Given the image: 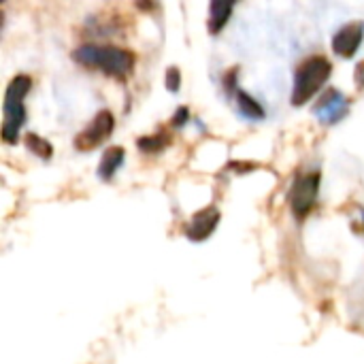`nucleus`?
Segmentation results:
<instances>
[{
  "mask_svg": "<svg viewBox=\"0 0 364 364\" xmlns=\"http://www.w3.org/2000/svg\"><path fill=\"white\" fill-rule=\"evenodd\" d=\"M237 5V0H211V13H209V30L215 34L220 32L228 18L233 15V9Z\"/></svg>",
  "mask_w": 364,
  "mask_h": 364,
  "instance_id": "nucleus-9",
  "label": "nucleus"
},
{
  "mask_svg": "<svg viewBox=\"0 0 364 364\" xmlns=\"http://www.w3.org/2000/svg\"><path fill=\"white\" fill-rule=\"evenodd\" d=\"M345 111H347V100H345V96H343L341 92H337V90H328V92L324 94V98L320 100V105L316 107V113H318L320 119L326 122V124L339 122V119L345 115Z\"/></svg>",
  "mask_w": 364,
  "mask_h": 364,
  "instance_id": "nucleus-8",
  "label": "nucleus"
},
{
  "mask_svg": "<svg viewBox=\"0 0 364 364\" xmlns=\"http://www.w3.org/2000/svg\"><path fill=\"white\" fill-rule=\"evenodd\" d=\"M217 222H220V211H217L215 207H207V209L194 213V217L186 228V235L192 241H204L215 230Z\"/></svg>",
  "mask_w": 364,
  "mask_h": 364,
  "instance_id": "nucleus-7",
  "label": "nucleus"
},
{
  "mask_svg": "<svg viewBox=\"0 0 364 364\" xmlns=\"http://www.w3.org/2000/svg\"><path fill=\"white\" fill-rule=\"evenodd\" d=\"M356 79H358L360 86H364V64H360V68H358V72H356Z\"/></svg>",
  "mask_w": 364,
  "mask_h": 364,
  "instance_id": "nucleus-16",
  "label": "nucleus"
},
{
  "mask_svg": "<svg viewBox=\"0 0 364 364\" xmlns=\"http://www.w3.org/2000/svg\"><path fill=\"white\" fill-rule=\"evenodd\" d=\"M179 86H181V72H179L177 66H171L167 70V90L169 92H177Z\"/></svg>",
  "mask_w": 364,
  "mask_h": 364,
  "instance_id": "nucleus-14",
  "label": "nucleus"
},
{
  "mask_svg": "<svg viewBox=\"0 0 364 364\" xmlns=\"http://www.w3.org/2000/svg\"><path fill=\"white\" fill-rule=\"evenodd\" d=\"M318 192H320V173H307L297 177L292 190H290V207H292V213L299 220L309 215V211L318 200Z\"/></svg>",
  "mask_w": 364,
  "mask_h": 364,
  "instance_id": "nucleus-4",
  "label": "nucleus"
},
{
  "mask_svg": "<svg viewBox=\"0 0 364 364\" xmlns=\"http://www.w3.org/2000/svg\"><path fill=\"white\" fill-rule=\"evenodd\" d=\"M330 72H332V64L328 58H324V56L307 58L297 68L294 88H292V105L301 107V105L309 103L320 92V88L328 82Z\"/></svg>",
  "mask_w": 364,
  "mask_h": 364,
  "instance_id": "nucleus-2",
  "label": "nucleus"
},
{
  "mask_svg": "<svg viewBox=\"0 0 364 364\" xmlns=\"http://www.w3.org/2000/svg\"><path fill=\"white\" fill-rule=\"evenodd\" d=\"M188 117H190V111H188L186 107H179V109L175 111V115H173V126H175V128H181V126L188 122Z\"/></svg>",
  "mask_w": 364,
  "mask_h": 364,
  "instance_id": "nucleus-15",
  "label": "nucleus"
},
{
  "mask_svg": "<svg viewBox=\"0 0 364 364\" xmlns=\"http://www.w3.org/2000/svg\"><path fill=\"white\" fill-rule=\"evenodd\" d=\"M26 148H28L32 154H37L39 158H43V160H49L51 154H53L51 143L45 141V138L39 136V134H28V136H26Z\"/></svg>",
  "mask_w": 364,
  "mask_h": 364,
  "instance_id": "nucleus-12",
  "label": "nucleus"
},
{
  "mask_svg": "<svg viewBox=\"0 0 364 364\" xmlns=\"http://www.w3.org/2000/svg\"><path fill=\"white\" fill-rule=\"evenodd\" d=\"M169 145V136L167 134H154V136H143L138 138V150H143L145 154H158Z\"/></svg>",
  "mask_w": 364,
  "mask_h": 364,
  "instance_id": "nucleus-13",
  "label": "nucleus"
},
{
  "mask_svg": "<svg viewBox=\"0 0 364 364\" xmlns=\"http://www.w3.org/2000/svg\"><path fill=\"white\" fill-rule=\"evenodd\" d=\"M124 148H119V145H115V148H109L105 154H103V158H100V164H98V177L103 179V181H109L115 173H117V169L122 167V162H124Z\"/></svg>",
  "mask_w": 364,
  "mask_h": 364,
  "instance_id": "nucleus-10",
  "label": "nucleus"
},
{
  "mask_svg": "<svg viewBox=\"0 0 364 364\" xmlns=\"http://www.w3.org/2000/svg\"><path fill=\"white\" fill-rule=\"evenodd\" d=\"M237 107H239L241 115H245L249 119H262L264 117V109L247 92H241V90L237 92Z\"/></svg>",
  "mask_w": 364,
  "mask_h": 364,
  "instance_id": "nucleus-11",
  "label": "nucleus"
},
{
  "mask_svg": "<svg viewBox=\"0 0 364 364\" xmlns=\"http://www.w3.org/2000/svg\"><path fill=\"white\" fill-rule=\"evenodd\" d=\"M362 39H364V24L362 22H349L341 30H337V34L332 39V49L341 58H351L358 51Z\"/></svg>",
  "mask_w": 364,
  "mask_h": 364,
  "instance_id": "nucleus-6",
  "label": "nucleus"
},
{
  "mask_svg": "<svg viewBox=\"0 0 364 364\" xmlns=\"http://www.w3.org/2000/svg\"><path fill=\"white\" fill-rule=\"evenodd\" d=\"M113 126H115V119H113V113L111 111H100L96 113V117L92 119V124L82 130L75 138V148L79 152H90L94 148H98V145L103 141H107L113 132Z\"/></svg>",
  "mask_w": 364,
  "mask_h": 364,
  "instance_id": "nucleus-5",
  "label": "nucleus"
},
{
  "mask_svg": "<svg viewBox=\"0 0 364 364\" xmlns=\"http://www.w3.org/2000/svg\"><path fill=\"white\" fill-rule=\"evenodd\" d=\"M30 88H32V79H30L28 75H18V77H13V82H11L9 88H7L5 105H3V111H5L3 138H5L9 145L18 143L20 128H22L24 122H26L24 98H26V94L30 92Z\"/></svg>",
  "mask_w": 364,
  "mask_h": 364,
  "instance_id": "nucleus-3",
  "label": "nucleus"
},
{
  "mask_svg": "<svg viewBox=\"0 0 364 364\" xmlns=\"http://www.w3.org/2000/svg\"><path fill=\"white\" fill-rule=\"evenodd\" d=\"M72 60L82 66L98 68L105 75L115 79H126L134 68V53L122 47H98V45H84L72 51Z\"/></svg>",
  "mask_w": 364,
  "mask_h": 364,
  "instance_id": "nucleus-1",
  "label": "nucleus"
}]
</instances>
